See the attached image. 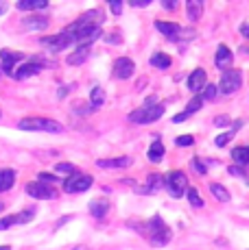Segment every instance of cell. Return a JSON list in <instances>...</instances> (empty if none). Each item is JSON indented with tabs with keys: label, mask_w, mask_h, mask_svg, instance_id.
Returning <instances> with one entry per match:
<instances>
[{
	"label": "cell",
	"mask_w": 249,
	"mask_h": 250,
	"mask_svg": "<svg viewBox=\"0 0 249 250\" xmlns=\"http://www.w3.org/2000/svg\"><path fill=\"white\" fill-rule=\"evenodd\" d=\"M44 61L42 59H33V61H28V63H25L22 68H18L16 72H13V76L16 79H28V76H33V74H37V72H42V68H44Z\"/></svg>",
	"instance_id": "obj_10"
},
{
	"label": "cell",
	"mask_w": 249,
	"mask_h": 250,
	"mask_svg": "<svg viewBox=\"0 0 249 250\" xmlns=\"http://www.w3.org/2000/svg\"><path fill=\"white\" fill-rule=\"evenodd\" d=\"M94 179L90 174H83V172H76V174H70L68 179L64 181V189L68 194H81V191H88L92 187Z\"/></svg>",
	"instance_id": "obj_5"
},
{
	"label": "cell",
	"mask_w": 249,
	"mask_h": 250,
	"mask_svg": "<svg viewBox=\"0 0 249 250\" xmlns=\"http://www.w3.org/2000/svg\"><path fill=\"white\" fill-rule=\"evenodd\" d=\"M33 218H35V209H25L22 213L16 215V224H26V222H31Z\"/></svg>",
	"instance_id": "obj_31"
},
{
	"label": "cell",
	"mask_w": 249,
	"mask_h": 250,
	"mask_svg": "<svg viewBox=\"0 0 249 250\" xmlns=\"http://www.w3.org/2000/svg\"><path fill=\"white\" fill-rule=\"evenodd\" d=\"M109 211V203L103 198H94L92 203H90V213L94 215V218H105Z\"/></svg>",
	"instance_id": "obj_20"
},
{
	"label": "cell",
	"mask_w": 249,
	"mask_h": 250,
	"mask_svg": "<svg viewBox=\"0 0 249 250\" xmlns=\"http://www.w3.org/2000/svg\"><path fill=\"white\" fill-rule=\"evenodd\" d=\"M162 7H164V9H175L177 2H173V0H166V2H164V0H162Z\"/></svg>",
	"instance_id": "obj_42"
},
{
	"label": "cell",
	"mask_w": 249,
	"mask_h": 250,
	"mask_svg": "<svg viewBox=\"0 0 249 250\" xmlns=\"http://www.w3.org/2000/svg\"><path fill=\"white\" fill-rule=\"evenodd\" d=\"M4 11V7H2V4H0V13H2Z\"/></svg>",
	"instance_id": "obj_47"
},
{
	"label": "cell",
	"mask_w": 249,
	"mask_h": 250,
	"mask_svg": "<svg viewBox=\"0 0 249 250\" xmlns=\"http://www.w3.org/2000/svg\"><path fill=\"white\" fill-rule=\"evenodd\" d=\"M241 124H243V120H236V126H234L232 131H227V133H223V135H219L217 139H214V144H217L219 148L227 146V142H229V139H234V135H236V128L241 126Z\"/></svg>",
	"instance_id": "obj_29"
},
{
	"label": "cell",
	"mask_w": 249,
	"mask_h": 250,
	"mask_svg": "<svg viewBox=\"0 0 249 250\" xmlns=\"http://www.w3.org/2000/svg\"><path fill=\"white\" fill-rule=\"evenodd\" d=\"M70 44H75V40H73V35H70V33H66V31H61V33H57V35H50V37H44V40H42V46L50 48L52 52L64 50V48H68Z\"/></svg>",
	"instance_id": "obj_6"
},
{
	"label": "cell",
	"mask_w": 249,
	"mask_h": 250,
	"mask_svg": "<svg viewBox=\"0 0 249 250\" xmlns=\"http://www.w3.org/2000/svg\"><path fill=\"white\" fill-rule=\"evenodd\" d=\"M55 170H57V172H64V174H76V172H79V170H76V167L73 166V163H57Z\"/></svg>",
	"instance_id": "obj_34"
},
{
	"label": "cell",
	"mask_w": 249,
	"mask_h": 250,
	"mask_svg": "<svg viewBox=\"0 0 249 250\" xmlns=\"http://www.w3.org/2000/svg\"><path fill=\"white\" fill-rule=\"evenodd\" d=\"M133 70H136V63H133L129 57H118L116 61H114V76L116 79H129V76L133 74Z\"/></svg>",
	"instance_id": "obj_8"
},
{
	"label": "cell",
	"mask_w": 249,
	"mask_h": 250,
	"mask_svg": "<svg viewBox=\"0 0 249 250\" xmlns=\"http://www.w3.org/2000/svg\"><path fill=\"white\" fill-rule=\"evenodd\" d=\"M217 96H219V87H217V85H205L201 98H203V100H214Z\"/></svg>",
	"instance_id": "obj_32"
},
{
	"label": "cell",
	"mask_w": 249,
	"mask_h": 250,
	"mask_svg": "<svg viewBox=\"0 0 249 250\" xmlns=\"http://www.w3.org/2000/svg\"><path fill=\"white\" fill-rule=\"evenodd\" d=\"M40 183H57L59 179H57L55 174H49V172H40V179H37Z\"/></svg>",
	"instance_id": "obj_38"
},
{
	"label": "cell",
	"mask_w": 249,
	"mask_h": 250,
	"mask_svg": "<svg viewBox=\"0 0 249 250\" xmlns=\"http://www.w3.org/2000/svg\"><path fill=\"white\" fill-rule=\"evenodd\" d=\"M26 194L33 196L37 200H52L55 198V189L46 183H40V181H33V183H26Z\"/></svg>",
	"instance_id": "obj_7"
},
{
	"label": "cell",
	"mask_w": 249,
	"mask_h": 250,
	"mask_svg": "<svg viewBox=\"0 0 249 250\" xmlns=\"http://www.w3.org/2000/svg\"><path fill=\"white\" fill-rule=\"evenodd\" d=\"M88 55H90V46H79L73 55H68V63L70 65H81L85 59H88Z\"/></svg>",
	"instance_id": "obj_23"
},
{
	"label": "cell",
	"mask_w": 249,
	"mask_h": 250,
	"mask_svg": "<svg viewBox=\"0 0 249 250\" xmlns=\"http://www.w3.org/2000/svg\"><path fill=\"white\" fill-rule=\"evenodd\" d=\"M175 144H177V146H193L195 137L193 135H179V137L175 139Z\"/></svg>",
	"instance_id": "obj_36"
},
{
	"label": "cell",
	"mask_w": 249,
	"mask_h": 250,
	"mask_svg": "<svg viewBox=\"0 0 249 250\" xmlns=\"http://www.w3.org/2000/svg\"><path fill=\"white\" fill-rule=\"evenodd\" d=\"M241 33H243V37H245V40H249V24H243Z\"/></svg>",
	"instance_id": "obj_43"
},
{
	"label": "cell",
	"mask_w": 249,
	"mask_h": 250,
	"mask_svg": "<svg viewBox=\"0 0 249 250\" xmlns=\"http://www.w3.org/2000/svg\"><path fill=\"white\" fill-rule=\"evenodd\" d=\"M210 191H212V196H214L217 200H221V203H229V200H232L229 191L225 189L221 183H210Z\"/></svg>",
	"instance_id": "obj_27"
},
{
	"label": "cell",
	"mask_w": 249,
	"mask_h": 250,
	"mask_svg": "<svg viewBox=\"0 0 249 250\" xmlns=\"http://www.w3.org/2000/svg\"><path fill=\"white\" fill-rule=\"evenodd\" d=\"M133 163L131 157H114V159H99V167H129Z\"/></svg>",
	"instance_id": "obj_17"
},
{
	"label": "cell",
	"mask_w": 249,
	"mask_h": 250,
	"mask_svg": "<svg viewBox=\"0 0 249 250\" xmlns=\"http://www.w3.org/2000/svg\"><path fill=\"white\" fill-rule=\"evenodd\" d=\"M109 9H112V13H116V16H121V11H123V2H109Z\"/></svg>",
	"instance_id": "obj_40"
},
{
	"label": "cell",
	"mask_w": 249,
	"mask_h": 250,
	"mask_svg": "<svg viewBox=\"0 0 249 250\" xmlns=\"http://www.w3.org/2000/svg\"><path fill=\"white\" fill-rule=\"evenodd\" d=\"M13 183H16V172H13L11 167H4V170H0V191L11 189Z\"/></svg>",
	"instance_id": "obj_21"
},
{
	"label": "cell",
	"mask_w": 249,
	"mask_h": 250,
	"mask_svg": "<svg viewBox=\"0 0 249 250\" xmlns=\"http://www.w3.org/2000/svg\"><path fill=\"white\" fill-rule=\"evenodd\" d=\"M164 115V104H149V107H140L136 111L129 113V122L133 124H151Z\"/></svg>",
	"instance_id": "obj_2"
},
{
	"label": "cell",
	"mask_w": 249,
	"mask_h": 250,
	"mask_svg": "<svg viewBox=\"0 0 249 250\" xmlns=\"http://www.w3.org/2000/svg\"><path fill=\"white\" fill-rule=\"evenodd\" d=\"M16 224V215H4V218H0V230H7L9 227H13Z\"/></svg>",
	"instance_id": "obj_35"
},
{
	"label": "cell",
	"mask_w": 249,
	"mask_h": 250,
	"mask_svg": "<svg viewBox=\"0 0 249 250\" xmlns=\"http://www.w3.org/2000/svg\"><path fill=\"white\" fill-rule=\"evenodd\" d=\"M133 7H149L151 0H136V2H131Z\"/></svg>",
	"instance_id": "obj_41"
},
{
	"label": "cell",
	"mask_w": 249,
	"mask_h": 250,
	"mask_svg": "<svg viewBox=\"0 0 249 250\" xmlns=\"http://www.w3.org/2000/svg\"><path fill=\"white\" fill-rule=\"evenodd\" d=\"M0 250H11V248H9V246H0Z\"/></svg>",
	"instance_id": "obj_46"
},
{
	"label": "cell",
	"mask_w": 249,
	"mask_h": 250,
	"mask_svg": "<svg viewBox=\"0 0 249 250\" xmlns=\"http://www.w3.org/2000/svg\"><path fill=\"white\" fill-rule=\"evenodd\" d=\"M16 7L20 9V11H35V9H46L49 2H46V0H20Z\"/></svg>",
	"instance_id": "obj_25"
},
{
	"label": "cell",
	"mask_w": 249,
	"mask_h": 250,
	"mask_svg": "<svg viewBox=\"0 0 249 250\" xmlns=\"http://www.w3.org/2000/svg\"><path fill=\"white\" fill-rule=\"evenodd\" d=\"M232 50H229L225 44H221L217 48V55H214V63H217V68H227V63L232 61Z\"/></svg>",
	"instance_id": "obj_18"
},
{
	"label": "cell",
	"mask_w": 249,
	"mask_h": 250,
	"mask_svg": "<svg viewBox=\"0 0 249 250\" xmlns=\"http://www.w3.org/2000/svg\"><path fill=\"white\" fill-rule=\"evenodd\" d=\"M49 24H50L49 18H44V16H31L22 20V26L26 31H44V28H49Z\"/></svg>",
	"instance_id": "obj_16"
},
{
	"label": "cell",
	"mask_w": 249,
	"mask_h": 250,
	"mask_svg": "<svg viewBox=\"0 0 249 250\" xmlns=\"http://www.w3.org/2000/svg\"><path fill=\"white\" fill-rule=\"evenodd\" d=\"M0 115H2V113H0Z\"/></svg>",
	"instance_id": "obj_49"
},
{
	"label": "cell",
	"mask_w": 249,
	"mask_h": 250,
	"mask_svg": "<svg viewBox=\"0 0 249 250\" xmlns=\"http://www.w3.org/2000/svg\"><path fill=\"white\" fill-rule=\"evenodd\" d=\"M164 185H166V189H169V194L173 196V198H181V196L188 191V179H186V174L179 172V170L169 172L166 179H164Z\"/></svg>",
	"instance_id": "obj_3"
},
{
	"label": "cell",
	"mask_w": 249,
	"mask_h": 250,
	"mask_svg": "<svg viewBox=\"0 0 249 250\" xmlns=\"http://www.w3.org/2000/svg\"><path fill=\"white\" fill-rule=\"evenodd\" d=\"M190 166H193V170L197 172L199 176H203V174H208V170H205V163L199 159V157H195L193 161H190Z\"/></svg>",
	"instance_id": "obj_33"
},
{
	"label": "cell",
	"mask_w": 249,
	"mask_h": 250,
	"mask_svg": "<svg viewBox=\"0 0 249 250\" xmlns=\"http://www.w3.org/2000/svg\"><path fill=\"white\" fill-rule=\"evenodd\" d=\"M214 124H217V126H227L229 118H227V115H217V118H214Z\"/></svg>",
	"instance_id": "obj_39"
},
{
	"label": "cell",
	"mask_w": 249,
	"mask_h": 250,
	"mask_svg": "<svg viewBox=\"0 0 249 250\" xmlns=\"http://www.w3.org/2000/svg\"><path fill=\"white\" fill-rule=\"evenodd\" d=\"M186 13H188V20L190 22H197L203 13V2L201 0H188L186 2Z\"/></svg>",
	"instance_id": "obj_19"
},
{
	"label": "cell",
	"mask_w": 249,
	"mask_h": 250,
	"mask_svg": "<svg viewBox=\"0 0 249 250\" xmlns=\"http://www.w3.org/2000/svg\"><path fill=\"white\" fill-rule=\"evenodd\" d=\"M232 159H234V163H236L238 167H241V166H247V163H249V146H238V148H234V150H232Z\"/></svg>",
	"instance_id": "obj_24"
},
{
	"label": "cell",
	"mask_w": 249,
	"mask_h": 250,
	"mask_svg": "<svg viewBox=\"0 0 249 250\" xmlns=\"http://www.w3.org/2000/svg\"><path fill=\"white\" fill-rule=\"evenodd\" d=\"M243 85V72L241 70H225L221 81H219V94H234Z\"/></svg>",
	"instance_id": "obj_4"
},
{
	"label": "cell",
	"mask_w": 249,
	"mask_h": 250,
	"mask_svg": "<svg viewBox=\"0 0 249 250\" xmlns=\"http://www.w3.org/2000/svg\"><path fill=\"white\" fill-rule=\"evenodd\" d=\"M201 107H203V98H201V94H199V96H195V98L190 100V103H188V107H186L184 111L175 115V118H173V122H175V124H181L186 118H190V115H193V113H197Z\"/></svg>",
	"instance_id": "obj_11"
},
{
	"label": "cell",
	"mask_w": 249,
	"mask_h": 250,
	"mask_svg": "<svg viewBox=\"0 0 249 250\" xmlns=\"http://www.w3.org/2000/svg\"><path fill=\"white\" fill-rule=\"evenodd\" d=\"M162 187H164V176L155 172V174H151L149 179H147V185L138 189V194H155V191H160Z\"/></svg>",
	"instance_id": "obj_15"
},
{
	"label": "cell",
	"mask_w": 249,
	"mask_h": 250,
	"mask_svg": "<svg viewBox=\"0 0 249 250\" xmlns=\"http://www.w3.org/2000/svg\"><path fill=\"white\" fill-rule=\"evenodd\" d=\"M171 57L169 55H164V52H153L151 55V65L153 68H160V70H166V68H171Z\"/></svg>",
	"instance_id": "obj_26"
},
{
	"label": "cell",
	"mask_w": 249,
	"mask_h": 250,
	"mask_svg": "<svg viewBox=\"0 0 249 250\" xmlns=\"http://www.w3.org/2000/svg\"><path fill=\"white\" fill-rule=\"evenodd\" d=\"M186 194H188V200H190V205H193L195 209H201V207H203V198L199 196V191L195 189V187H190Z\"/></svg>",
	"instance_id": "obj_30"
},
{
	"label": "cell",
	"mask_w": 249,
	"mask_h": 250,
	"mask_svg": "<svg viewBox=\"0 0 249 250\" xmlns=\"http://www.w3.org/2000/svg\"><path fill=\"white\" fill-rule=\"evenodd\" d=\"M155 28L166 37V40H171V42H175L177 37H179V33H181V26H179V24H175V22H162V20H157L155 22Z\"/></svg>",
	"instance_id": "obj_13"
},
{
	"label": "cell",
	"mask_w": 249,
	"mask_h": 250,
	"mask_svg": "<svg viewBox=\"0 0 249 250\" xmlns=\"http://www.w3.org/2000/svg\"><path fill=\"white\" fill-rule=\"evenodd\" d=\"M73 250H88L85 246H76V248H73Z\"/></svg>",
	"instance_id": "obj_45"
},
{
	"label": "cell",
	"mask_w": 249,
	"mask_h": 250,
	"mask_svg": "<svg viewBox=\"0 0 249 250\" xmlns=\"http://www.w3.org/2000/svg\"><path fill=\"white\" fill-rule=\"evenodd\" d=\"M147 157H149L151 163H160L162 157H164V144H162L160 139H155V142L151 144V148H149V152H147Z\"/></svg>",
	"instance_id": "obj_22"
},
{
	"label": "cell",
	"mask_w": 249,
	"mask_h": 250,
	"mask_svg": "<svg viewBox=\"0 0 249 250\" xmlns=\"http://www.w3.org/2000/svg\"><path fill=\"white\" fill-rule=\"evenodd\" d=\"M205 81H208V74H205V70L203 68H197V70H193L190 72V76H188V89L193 91V94H199V91H203L205 87Z\"/></svg>",
	"instance_id": "obj_9"
},
{
	"label": "cell",
	"mask_w": 249,
	"mask_h": 250,
	"mask_svg": "<svg viewBox=\"0 0 249 250\" xmlns=\"http://www.w3.org/2000/svg\"><path fill=\"white\" fill-rule=\"evenodd\" d=\"M18 126L22 131H44V133H61L64 126L55 120H49V118H25L18 122Z\"/></svg>",
	"instance_id": "obj_1"
},
{
	"label": "cell",
	"mask_w": 249,
	"mask_h": 250,
	"mask_svg": "<svg viewBox=\"0 0 249 250\" xmlns=\"http://www.w3.org/2000/svg\"><path fill=\"white\" fill-rule=\"evenodd\" d=\"M241 52L243 55H249V46H241Z\"/></svg>",
	"instance_id": "obj_44"
},
{
	"label": "cell",
	"mask_w": 249,
	"mask_h": 250,
	"mask_svg": "<svg viewBox=\"0 0 249 250\" xmlns=\"http://www.w3.org/2000/svg\"><path fill=\"white\" fill-rule=\"evenodd\" d=\"M0 59H2V70L7 72V74H13L11 68L18 63V61L25 59V55H22V52H13V50H7V48H4V50H0Z\"/></svg>",
	"instance_id": "obj_12"
},
{
	"label": "cell",
	"mask_w": 249,
	"mask_h": 250,
	"mask_svg": "<svg viewBox=\"0 0 249 250\" xmlns=\"http://www.w3.org/2000/svg\"><path fill=\"white\" fill-rule=\"evenodd\" d=\"M90 103H92V107H94V109H99L100 104L105 103V91H103V87L94 85L92 91H90Z\"/></svg>",
	"instance_id": "obj_28"
},
{
	"label": "cell",
	"mask_w": 249,
	"mask_h": 250,
	"mask_svg": "<svg viewBox=\"0 0 249 250\" xmlns=\"http://www.w3.org/2000/svg\"><path fill=\"white\" fill-rule=\"evenodd\" d=\"M227 172H229L232 176H236V179H245V174H247V172L243 170V167H238V166H229Z\"/></svg>",
	"instance_id": "obj_37"
},
{
	"label": "cell",
	"mask_w": 249,
	"mask_h": 250,
	"mask_svg": "<svg viewBox=\"0 0 249 250\" xmlns=\"http://www.w3.org/2000/svg\"><path fill=\"white\" fill-rule=\"evenodd\" d=\"M2 209H4V207H2V203H0V211H2Z\"/></svg>",
	"instance_id": "obj_48"
},
{
	"label": "cell",
	"mask_w": 249,
	"mask_h": 250,
	"mask_svg": "<svg viewBox=\"0 0 249 250\" xmlns=\"http://www.w3.org/2000/svg\"><path fill=\"white\" fill-rule=\"evenodd\" d=\"M151 246L153 248H162V246H166V244L173 239V230H171L169 227H164V229H160V230H155V233H151Z\"/></svg>",
	"instance_id": "obj_14"
}]
</instances>
